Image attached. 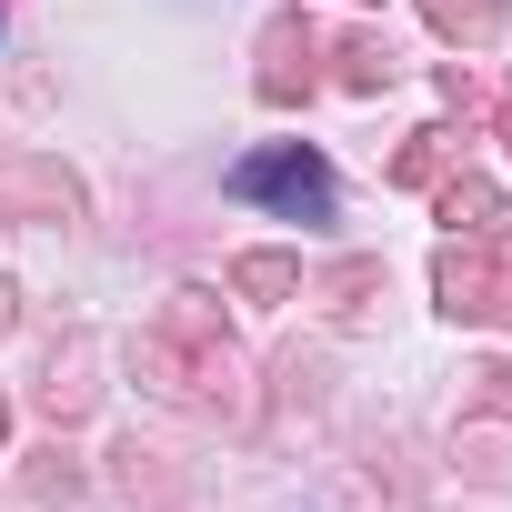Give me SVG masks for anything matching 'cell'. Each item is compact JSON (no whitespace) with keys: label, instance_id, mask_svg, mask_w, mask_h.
Instances as JSON below:
<instances>
[{"label":"cell","instance_id":"obj_7","mask_svg":"<svg viewBox=\"0 0 512 512\" xmlns=\"http://www.w3.org/2000/svg\"><path fill=\"white\" fill-rule=\"evenodd\" d=\"M422 21H432L442 41H502L512 0H422Z\"/></svg>","mask_w":512,"mask_h":512},{"label":"cell","instance_id":"obj_12","mask_svg":"<svg viewBox=\"0 0 512 512\" xmlns=\"http://www.w3.org/2000/svg\"><path fill=\"white\" fill-rule=\"evenodd\" d=\"M472 412H502V422H512V362H492V372L472 382Z\"/></svg>","mask_w":512,"mask_h":512},{"label":"cell","instance_id":"obj_10","mask_svg":"<svg viewBox=\"0 0 512 512\" xmlns=\"http://www.w3.org/2000/svg\"><path fill=\"white\" fill-rule=\"evenodd\" d=\"M442 161H452V131H412L402 161H392V181H442Z\"/></svg>","mask_w":512,"mask_h":512},{"label":"cell","instance_id":"obj_6","mask_svg":"<svg viewBox=\"0 0 512 512\" xmlns=\"http://www.w3.org/2000/svg\"><path fill=\"white\" fill-rule=\"evenodd\" d=\"M41 402H51L61 422H81V412H91V342H81V332L51 352V382H41Z\"/></svg>","mask_w":512,"mask_h":512},{"label":"cell","instance_id":"obj_15","mask_svg":"<svg viewBox=\"0 0 512 512\" xmlns=\"http://www.w3.org/2000/svg\"><path fill=\"white\" fill-rule=\"evenodd\" d=\"M0 432H11V402H0Z\"/></svg>","mask_w":512,"mask_h":512},{"label":"cell","instance_id":"obj_4","mask_svg":"<svg viewBox=\"0 0 512 512\" xmlns=\"http://www.w3.org/2000/svg\"><path fill=\"white\" fill-rule=\"evenodd\" d=\"M312 51H322V41H312V21H302V11H282V21L262 31V81H251V91H262L272 111H292V101L312 91Z\"/></svg>","mask_w":512,"mask_h":512},{"label":"cell","instance_id":"obj_3","mask_svg":"<svg viewBox=\"0 0 512 512\" xmlns=\"http://www.w3.org/2000/svg\"><path fill=\"white\" fill-rule=\"evenodd\" d=\"M91 191L61 161H0V221H81Z\"/></svg>","mask_w":512,"mask_h":512},{"label":"cell","instance_id":"obj_8","mask_svg":"<svg viewBox=\"0 0 512 512\" xmlns=\"http://www.w3.org/2000/svg\"><path fill=\"white\" fill-rule=\"evenodd\" d=\"M442 221H452V231H472V241H492L502 191H492V181H442Z\"/></svg>","mask_w":512,"mask_h":512},{"label":"cell","instance_id":"obj_13","mask_svg":"<svg viewBox=\"0 0 512 512\" xmlns=\"http://www.w3.org/2000/svg\"><path fill=\"white\" fill-rule=\"evenodd\" d=\"M11 312H21V292H11V282H0V332H11Z\"/></svg>","mask_w":512,"mask_h":512},{"label":"cell","instance_id":"obj_5","mask_svg":"<svg viewBox=\"0 0 512 512\" xmlns=\"http://www.w3.org/2000/svg\"><path fill=\"white\" fill-rule=\"evenodd\" d=\"M231 292H241V302H292V292H302V262H292V251H241V262H231Z\"/></svg>","mask_w":512,"mask_h":512},{"label":"cell","instance_id":"obj_1","mask_svg":"<svg viewBox=\"0 0 512 512\" xmlns=\"http://www.w3.org/2000/svg\"><path fill=\"white\" fill-rule=\"evenodd\" d=\"M231 191H241V201H282L292 221H332V161H322V151H302V141L251 151V161L231 171Z\"/></svg>","mask_w":512,"mask_h":512},{"label":"cell","instance_id":"obj_9","mask_svg":"<svg viewBox=\"0 0 512 512\" xmlns=\"http://www.w3.org/2000/svg\"><path fill=\"white\" fill-rule=\"evenodd\" d=\"M332 61H342V91H392V51H382L372 31H352Z\"/></svg>","mask_w":512,"mask_h":512},{"label":"cell","instance_id":"obj_14","mask_svg":"<svg viewBox=\"0 0 512 512\" xmlns=\"http://www.w3.org/2000/svg\"><path fill=\"white\" fill-rule=\"evenodd\" d=\"M492 121H502V131H512V91H502V101H492Z\"/></svg>","mask_w":512,"mask_h":512},{"label":"cell","instance_id":"obj_11","mask_svg":"<svg viewBox=\"0 0 512 512\" xmlns=\"http://www.w3.org/2000/svg\"><path fill=\"white\" fill-rule=\"evenodd\" d=\"M332 312H362V292H382V262H332Z\"/></svg>","mask_w":512,"mask_h":512},{"label":"cell","instance_id":"obj_2","mask_svg":"<svg viewBox=\"0 0 512 512\" xmlns=\"http://www.w3.org/2000/svg\"><path fill=\"white\" fill-rule=\"evenodd\" d=\"M432 302H442L452 322H512V272L492 262V241H442Z\"/></svg>","mask_w":512,"mask_h":512}]
</instances>
